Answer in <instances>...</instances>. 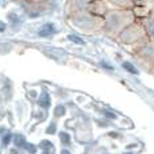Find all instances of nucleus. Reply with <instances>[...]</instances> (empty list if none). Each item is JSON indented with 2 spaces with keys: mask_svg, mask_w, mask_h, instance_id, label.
Wrapping results in <instances>:
<instances>
[{
  "mask_svg": "<svg viewBox=\"0 0 154 154\" xmlns=\"http://www.w3.org/2000/svg\"><path fill=\"white\" fill-rule=\"evenodd\" d=\"M51 32H54V26L53 24H45L42 27V30L39 31L41 37H46V35H50Z\"/></svg>",
  "mask_w": 154,
  "mask_h": 154,
  "instance_id": "nucleus-1",
  "label": "nucleus"
},
{
  "mask_svg": "<svg viewBox=\"0 0 154 154\" xmlns=\"http://www.w3.org/2000/svg\"><path fill=\"white\" fill-rule=\"evenodd\" d=\"M39 103L42 104L43 107H49V106H50V97H49V95H48V93H46V92L41 93Z\"/></svg>",
  "mask_w": 154,
  "mask_h": 154,
  "instance_id": "nucleus-2",
  "label": "nucleus"
},
{
  "mask_svg": "<svg viewBox=\"0 0 154 154\" xmlns=\"http://www.w3.org/2000/svg\"><path fill=\"white\" fill-rule=\"evenodd\" d=\"M123 68H125L127 72H130V73H133V75H138V69H137L135 66H134L131 62H123V65H122Z\"/></svg>",
  "mask_w": 154,
  "mask_h": 154,
  "instance_id": "nucleus-3",
  "label": "nucleus"
},
{
  "mask_svg": "<svg viewBox=\"0 0 154 154\" xmlns=\"http://www.w3.org/2000/svg\"><path fill=\"white\" fill-rule=\"evenodd\" d=\"M143 54L146 57H149V58H154V45H149L145 48L143 50Z\"/></svg>",
  "mask_w": 154,
  "mask_h": 154,
  "instance_id": "nucleus-4",
  "label": "nucleus"
},
{
  "mask_svg": "<svg viewBox=\"0 0 154 154\" xmlns=\"http://www.w3.org/2000/svg\"><path fill=\"white\" fill-rule=\"evenodd\" d=\"M146 30H147V32H149L150 37H153V38H154V18H153V19H150V20L147 22V24H146Z\"/></svg>",
  "mask_w": 154,
  "mask_h": 154,
  "instance_id": "nucleus-5",
  "label": "nucleus"
},
{
  "mask_svg": "<svg viewBox=\"0 0 154 154\" xmlns=\"http://www.w3.org/2000/svg\"><path fill=\"white\" fill-rule=\"evenodd\" d=\"M15 145L16 146H26V141H24L23 135H18L15 138Z\"/></svg>",
  "mask_w": 154,
  "mask_h": 154,
  "instance_id": "nucleus-6",
  "label": "nucleus"
},
{
  "mask_svg": "<svg viewBox=\"0 0 154 154\" xmlns=\"http://www.w3.org/2000/svg\"><path fill=\"white\" fill-rule=\"evenodd\" d=\"M60 138H61V142H64V143H69L70 142V137H69V134H66V133H61Z\"/></svg>",
  "mask_w": 154,
  "mask_h": 154,
  "instance_id": "nucleus-7",
  "label": "nucleus"
},
{
  "mask_svg": "<svg viewBox=\"0 0 154 154\" xmlns=\"http://www.w3.org/2000/svg\"><path fill=\"white\" fill-rule=\"evenodd\" d=\"M54 114H56V116H61V115L65 114V108L62 106H58L56 109H54Z\"/></svg>",
  "mask_w": 154,
  "mask_h": 154,
  "instance_id": "nucleus-8",
  "label": "nucleus"
},
{
  "mask_svg": "<svg viewBox=\"0 0 154 154\" xmlns=\"http://www.w3.org/2000/svg\"><path fill=\"white\" fill-rule=\"evenodd\" d=\"M68 38H69L72 42H76V43H79V45H82V43H84L81 39H79V37H76V35H69Z\"/></svg>",
  "mask_w": 154,
  "mask_h": 154,
  "instance_id": "nucleus-9",
  "label": "nucleus"
},
{
  "mask_svg": "<svg viewBox=\"0 0 154 154\" xmlns=\"http://www.w3.org/2000/svg\"><path fill=\"white\" fill-rule=\"evenodd\" d=\"M10 141H11V134H7V135L4 137V139H3V143H4V145H7Z\"/></svg>",
  "mask_w": 154,
  "mask_h": 154,
  "instance_id": "nucleus-10",
  "label": "nucleus"
},
{
  "mask_svg": "<svg viewBox=\"0 0 154 154\" xmlns=\"http://www.w3.org/2000/svg\"><path fill=\"white\" fill-rule=\"evenodd\" d=\"M26 147L29 149V152H31V153H34V152H35V147L32 146V145H30V146H29V145H26Z\"/></svg>",
  "mask_w": 154,
  "mask_h": 154,
  "instance_id": "nucleus-11",
  "label": "nucleus"
},
{
  "mask_svg": "<svg viewBox=\"0 0 154 154\" xmlns=\"http://www.w3.org/2000/svg\"><path fill=\"white\" fill-rule=\"evenodd\" d=\"M54 131H56V126H50V127L48 128V133H54Z\"/></svg>",
  "mask_w": 154,
  "mask_h": 154,
  "instance_id": "nucleus-12",
  "label": "nucleus"
},
{
  "mask_svg": "<svg viewBox=\"0 0 154 154\" xmlns=\"http://www.w3.org/2000/svg\"><path fill=\"white\" fill-rule=\"evenodd\" d=\"M101 65H103V66H104V68H108V69H109V70H112V66H111V65L106 64V62H101Z\"/></svg>",
  "mask_w": 154,
  "mask_h": 154,
  "instance_id": "nucleus-13",
  "label": "nucleus"
},
{
  "mask_svg": "<svg viewBox=\"0 0 154 154\" xmlns=\"http://www.w3.org/2000/svg\"><path fill=\"white\" fill-rule=\"evenodd\" d=\"M106 115H107V116H108V118H111V119H115V118H116V116H115V115H112L111 112H106Z\"/></svg>",
  "mask_w": 154,
  "mask_h": 154,
  "instance_id": "nucleus-14",
  "label": "nucleus"
},
{
  "mask_svg": "<svg viewBox=\"0 0 154 154\" xmlns=\"http://www.w3.org/2000/svg\"><path fill=\"white\" fill-rule=\"evenodd\" d=\"M61 154H70V152H69V150H62Z\"/></svg>",
  "mask_w": 154,
  "mask_h": 154,
  "instance_id": "nucleus-15",
  "label": "nucleus"
},
{
  "mask_svg": "<svg viewBox=\"0 0 154 154\" xmlns=\"http://www.w3.org/2000/svg\"><path fill=\"white\" fill-rule=\"evenodd\" d=\"M139 2H141V0H139Z\"/></svg>",
  "mask_w": 154,
  "mask_h": 154,
  "instance_id": "nucleus-16",
  "label": "nucleus"
}]
</instances>
